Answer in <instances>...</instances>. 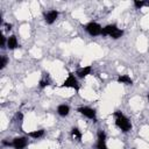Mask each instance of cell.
I'll list each match as a JSON object with an SVG mask.
<instances>
[{"label":"cell","instance_id":"1","mask_svg":"<svg viewBox=\"0 0 149 149\" xmlns=\"http://www.w3.org/2000/svg\"><path fill=\"white\" fill-rule=\"evenodd\" d=\"M114 116H115V125H116V127H118L121 132L127 133V132H129V130L132 129V123H130L129 119H128L123 113L116 111V112L114 113Z\"/></svg>","mask_w":149,"mask_h":149},{"label":"cell","instance_id":"2","mask_svg":"<svg viewBox=\"0 0 149 149\" xmlns=\"http://www.w3.org/2000/svg\"><path fill=\"white\" fill-rule=\"evenodd\" d=\"M61 87H66V88H73L76 91L79 90V83H78V78L74 73L70 72L68 74V77L65 78V80L63 81V84L61 85Z\"/></svg>","mask_w":149,"mask_h":149},{"label":"cell","instance_id":"3","mask_svg":"<svg viewBox=\"0 0 149 149\" xmlns=\"http://www.w3.org/2000/svg\"><path fill=\"white\" fill-rule=\"evenodd\" d=\"M77 112L81 115H84L85 118L90 119V120H93V121H97V112L94 108H91L88 106H80L77 108Z\"/></svg>","mask_w":149,"mask_h":149},{"label":"cell","instance_id":"4","mask_svg":"<svg viewBox=\"0 0 149 149\" xmlns=\"http://www.w3.org/2000/svg\"><path fill=\"white\" fill-rule=\"evenodd\" d=\"M85 30L91 35V36H98V35H101V30H102V27L98 23V22H88L86 26H85Z\"/></svg>","mask_w":149,"mask_h":149},{"label":"cell","instance_id":"5","mask_svg":"<svg viewBox=\"0 0 149 149\" xmlns=\"http://www.w3.org/2000/svg\"><path fill=\"white\" fill-rule=\"evenodd\" d=\"M97 149H108L107 143H106V133L102 130H99L97 134V143H95Z\"/></svg>","mask_w":149,"mask_h":149},{"label":"cell","instance_id":"6","mask_svg":"<svg viewBox=\"0 0 149 149\" xmlns=\"http://www.w3.org/2000/svg\"><path fill=\"white\" fill-rule=\"evenodd\" d=\"M59 16V12L56 9H51L44 14V21L47 24H52Z\"/></svg>","mask_w":149,"mask_h":149},{"label":"cell","instance_id":"7","mask_svg":"<svg viewBox=\"0 0 149 149\" xmlns=\"http://www.w3.org/2000/svg\"><path fill=\"white\" fill-rule=\"evenodd\" d=\"M12 143L14 149H24L28 146V140L24 136H19V137H15L12 141Z\"/></svg>","mask_w":149,"mask_h":149},{"label":"cell","instance_id":"8","mask_svg":"<svg viewBox=\"0 0 149 149\" xmlns=\"http://www.w3.org/2000/svg\"><path fill=\"white\" fill-rule=\"evenodd\" d=\"M91 72H92V68L90 65H87V66H84V68H79L76 71V76H77V78H85L88 74H91Z\"/></svg>","mask_w":149,"mask_h":149},{"label":"cell","instance_id":"9","mask_svg":"<svg viewBox=\"0 0 149 149\" xmlns=\"http://www.w3.org/2000/svg\"><path fill=\"white\" fill-rule=\"evenodd\" d=\"M118 29V26L116 24H107L105 27H102V30H101V35L102 36H109Z\"/></svg>","mask_w":149,"mask_h":149},{"label":"cell","instance_id":"10","mask_svg":"<svg viewBox=\"0 0 149 149\" xmlns=\"http://www.w3.org/2000/svg\"><path fill=\"white\" fill-rule=\"evenodd\" d=\"M7 48L9 50H14V49L19 48V43H17V40H16V36L15 35H10L7 38Z\"/></svg>","mask_w":149,"mask_h":149},{"label":"cell","instance_id":"11","mask_svg":"<svg viewBox=\"0 0 149 149\" xmlns=\"http://www.w3.org/2000/svg\"><path fill=\"white\" fill-rule=\"evenodd\" d=\"M116 81L120 84H125V85H133V79L128 74H120L116 78Z\"/></svg>","mask_w":149,"mask_h":149},{"label":"cell","instance_id":"12","mask_svg":"<svg viewBox=\"0 0 149 149\" xmlns=\"http://www.w3.org/2000/svg\"><path fill=\"white\" fill-rule=\"evenodd\" d=\"M57 113H58V115H61V116H68V115L70 114V106H68V105H65V104L59 105V106L57 107Z\"/></svg>","mask_w":149,"mask_h":149},{"label":"cell","instance_id":"13","mask_svg":"<svg viewBox=\"0 0 149 149\" xmlns=\"http://www.w3.org/2000/svg\"><path fill=\"white\" fill-rule=\"evenodd\" d=\"M70 134H71V137H72L73 140H76V141H78V142L81 141V136H83V134H81V132L79 130V128H77V127H72L71 130H70Z\"/></svg>","mask_w":149,"mask_h":149},{"label":"cell","instance_id":"14","mask_svg":"<svg viewBox=\"0 0 149 149\" xmlns=\"http://www.w3.org/2000/svg\"><path fill=\"white\" fill-rule=\"evenodd\" d=\"M28 136L33 139H41L44 136V130L43 129H37V130H31L28 133Z\"/></svg>","mask_w":149,"mask_h":149},{"label":"cell","instance_id":"15","mask_svg":"<svg viewBox=\"0 0 149 149\" xmlns=\"http://www.w3.org/2000/svg\"><path fill=\"white\" fill-rule=\"evenodd\" d=\"M122 35H123V30H121V29L118 28V29L111 35V38H113V40H118V38L122 37Z\"/></svg>","mask_w":149,"mask_h":149},{"label":"cell","instance_id":"16","mask_svg":"<svg viewBox=\"0 0 149 149\" xmlns=\"http://www.w3.org/2000/svg\"><path fill=\"white\" fill-rule=\"evenodd\" d=\"M143 6H147V1L143 0H134V7L137 9H141Z\"/></svg>","mask_w":149,"mask_h":149},{"label":"cell","instance_id":"17","mask_svg":"<svg viewBox=\"0 0 149 149\" xmlns=\"http://www.w3.org/2000/svg\"><path fill=\"white\" fill-rule=\"evenodd\" d=\"M7 63H8V58H7V56H1V61H0V69H5V66L7 65Z\"/></svg>","mask_w":149,"mask_h":149},{"label":"cell","instance_id":"18","mask_svg":"<svg viewBox=\"0 0 149 149\" xmlns=\"http://www.w3.org/2000/svg\"><path fill=\"white\" fill-rule=\"evenodd\" d=\"M48 85H50V81H49L48 79H42V80H40V87H41V88H44V87H47Z\"/></svg>","mask_w":149,"mask_h":149},{"label":"cell","instance_id":"19","mask_svg":"<svg viewBox=\"0 0 149 149\" xmlns=\"http://www.w3.org/2000/svg\"><path fill=\"white\" fill-rule=\"evenodd\" d=\"M0 40H1V44H0V45H1L2 48H5V44H7V41H6V37L1 35V36H0Z\"/></svg>","mask_w":149,"mask_h":149},{"label":"cell","instance_id":"20","mask_svg":"<svg viewBox=\"0 0 149 149\" xmlns=\"http://www.w3.org/2000/svg\"><path fill=\"white\" fill-rule=\"evenodd\" d=\"M2 144H3V146H7V147H13V143H12V142H8V141H6V140H2Z\"/></svg>","mask_w":149,"mask_h":149},{"label":"cell","instance_id":"21","mask_svg":"<svg viewBox=\"0 0 149 149\" xmlns=\"http://www.w3.org/2000/svg\"><path fill=\"white\" fill-rule=\"evenodd\" d=\"M5 26H6V30H10L12 29V24L10 23H6Z\"/></svg>","mask_w":149,"mask_h":149},{"label":"cell","instance_id":"22","mask_svg":"<svg viewBox=\"0 0 149 149\" xmlns=\"http://www.w3.org/2000/svg\"><path fill=\"white\" fill-rule=\"evenodd\" d=\"M147 6H149V1H147Z\"/></svg>","mask_w":149,"mask_h":149},{"label":"cell","instance_id":"23","mask_svg":"<svg viewBox=\"0 0 149 149\" xmlns=\"http://www.w3.org/2000/svg\"><path fill=\"white\" fill-rule=\"evenodd\" d=\"M148 100H149V95H148Z\"/></svg>","mask_w":149,"mask_h":149}]
</instances>
